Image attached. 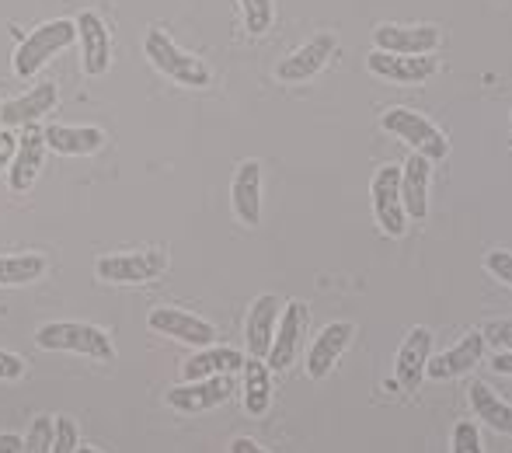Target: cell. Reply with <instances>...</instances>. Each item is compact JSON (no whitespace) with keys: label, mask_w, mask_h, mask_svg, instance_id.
Listing matches in <instances>:
<instances>
[{"label":"cell","mask_w":512,"mask_h":453,"mask_svg":"<svg viewBox=\"0 0 512 453\" xmlns=\"http://www.w3.org/2000/svg\"><path fill=\"white\" fill-rule=\"evenodd\" d=\"M35 345L46 352H74V356H88L98 363L115 359L112 335L88 321H49L35 332Z\"/></svg>","instance_id":"obj_1"},{"label":"cell","mask_w":512,"mask_h":453,"mask_svg":"<svg viewBox=\"0 0 512 453\" xmlns=\"http://www.w3.org/2000/svg\"><path fill=\"white\" fill-rule=\"evenodd\" d=\"M70 42H77V21H70V18L42 21V25L32 28V32L21 39V46L14 49V56H11L14 77L28 81V77L39 74L56 53H63Z\"/></svg>","instance_id":"obj_2"},{"label":"cell","mask_w":512,"mask_h":453,"mask_svg":"<svg viewBox=\"0 0 512 453\" xmlns=\"http://www.w3.org/2000/svg\"><path fill=\"white\" fill-rule=\"evenodd\" d=\"M143 56H147L164 77L182 84V88H209V81H213L206 60L185 53L164 28H150L147 39H143Z\"/></svg>","instance_id":"obj_3"},{"label":"cell","mask_w":512,"mask_h":453,"mask_svg":"<svg viewBox=\"0 0 512 453\" xmlns=\"http://www.w3.org/2000/svg\"><path fill=\"white\" fill-rule=\"evenodd\" d=\"M380 126H384L391 136H398L401 143H408L411 154L429 157L432 164L446 161V154H450V143H446V136L439 133L436 122H429L425 115H418L415 109H405V105H398V109H387L384 115H380Z\"/></svg>","instance_id":"obj_4"},{"label":"cell","mask_w":512,"mask_h":453,"mask_svg":"<svg viewBox=\"0 0 512 453\" xmlns=\"http://www.w3.org/2000/svg\"><path fill=\"white\" fill-rule=\"evenodd\" d=\"M164 272H168V255L161 248L119 251V255H102L95 262L98 283H112V286H143V283H154Z\"/></svg>","instance_id":"obj_5"},{"label":"cell","mask_w":512,"mask_h":453,"mask_svg":"<svg viewBox=\"0 0 512 453\" xmlns=\"http://www.w3.org/2000/svg\"><path fill=\"white\" fill-rule=\"evenodd\" d=\"M370 196H373V217H377L380 230H384L387 237L405 234L408 213H405V203H401V168L398 164H384V168L373 171Z\"/></svg>","instance_id":"obj_6"},{"label":"cell","mask_w":512,"mask_h":453,"mask_svg":"<svg viewBox=\"0 0 512 453\" xmlns=\"http://www.w3.org/2000/svg\"><path fill=\"white\" fill-rule=\"evenodd\" d=\"M147 328L164 335V339L196 345V349H206V345L216 342V328L206 318H199V314L182 311V307H154L147 314Z\"/></svg>","instance_id":"obj_7"},{"label":"cell","mask_w":512,"mask_h":453,"mask_svg":"<svg viewBox=\"0 0 512 453\" xmlns=\"http://www.w3.org/2000/svg\"><path fill=\"white\" fill-rule=\"evenodd\" d=\"M335 49H338L335 32H317V35H310L304 46L293 49V53L286 56V60H279L276 77L283 84H304V81L317 77L324 67H328V60L335 56Z\"/></svg>","instance_id":"obj_8"},{"label":"cell","mask_w":512,"mask_h":453,"mask_svg":"<svg viewBox=\"0 0 512 453\" xmlns=\"http://www.w3.org/2000/svg\"><path fill=\"white\" fill-rule=\"evenodd\" d=\"M77 42H81V70L88 77H105L112 67V32L98 11L77 14Z\"/></svg>","instance_id":"obj_9"},{"label":"cell","mask_w":512,"mask_h":453,"mask_svg":"<svg viewBox=\"0 0 512 453\" xmlns=\"http://www.w3.org/2000/svg\"><path fill=\"white\" fill-rule=\"evenodd\" d=\"M373 42L380 53H401V56H432L443 46V32L436 25H377Z\"/></svg>","instance_id":"obj_10"},{"label":"cell","mask_w":512,"mask_h":453,"mask_svg":"<svg viewBox=\"0 0 512 453\" xmlns=\"http://www.w3.org/2000/svg\"><path fill=\"white\" fill-rule=\"evenodd\" d=\"M307 328H310L307 304L290 300V304L283 307V314H279V335L272 339V349H269V356H265V366H269V370H286V366H293L300 345H304V339H307Z\"/></svg>","instance_id":"obj_11"},{"label":"cell","mask_w":512,"mask_h":453,"mask_svg":"<svg viewBox=\"0 0 512 453\" xmlns=\"http://www.w3.org/2000/svg\"><path fill=\"white\" fill-rule=\"evenodd\" d=\"M42 161H46V136L35 126H21V136L14 140V157L7 164V185L11 192H28L35 185L42 171Z\"/></svg>","instance_id":"obj_12"},{"label":"cell","mask_w":512,"mask_h":453,"mask_svg":"<svg viewBox=\"0 0 512 453\" xmlns=\"http://www.w3.org/2000/svg\"><path fill=\"white\" fill-rule=\"evenodd\" d=\"M230 394H234V384H230V373H223V377L185 380V384L171 387L168 405L182 415H199V412H209V408L227 405Z\"/></svg>","instance_id":"obj_13"},{"label":"cell","mask_w":512,"mask_h":453,"mask_svg":"<svg viewBox=\"0 0 512 453\" xmlns=\"http://www.w3.org/2000/svg\"><path fill=\"white\" fill-rule=\"evenodd\" d=\"M366 70H370L373 77H380V81L422 84L439 70V60H436V53L432 56H401V53H380V49H373V53L366 56Z\"/></svg>","instance_id":"obj_14"},{"label":"cell","mask_w":512,"mask_h":453,"mask_svg":"<svg viewBox=\"0 0 512 453\" xmlns=\"http://www.w3.org/2000/svg\"><path fill=\"white\" fill-rule=\"evenodd\" d=\"M429 352H432V332L429 328H411L398 349V359H394V384L405 394H415L418 384L425 380V366H429Z\"/></svg>","instance_id":"obj_15"},{"label":"cell","mask_w":512,"mask_h":453,"mask_svg":"<svg viewBox=\"0 0 512 453\" xmlns=\"http://www.w3.org/2000/svg\"><path fill=\"white\" fill-rule=\"evenodd\" d=\"M230 206L244 227L262 224V164L258 161L237 164L234 185H230Z\"/></svg>","instance_id":"obj_16"},{"label":"cell","mask_w":512,"mask_h":453,"mask_svg":"<svg viewBox=\"0 0 512 453\" xmlns=\"http://www.w3.org/2000/svg\"><path fill=\"white\" fill-rule=\"evenodd\" d=\"M485 335L481 332H467L464 339L457 345H450L446 352H439V356H429V366H425V377L432 380H453V377H464V373H471L474 366L481 363V356H485Z\"/></svg>","instance_id":"obj_17"},{"label":"cell","mask_w":512,"mask_h":453,"mask_svg":"<svg viewBox=\"0 0 512 453\" xmlns=\"http://www.w3.org/2000/svg\"><path fill=\"white\" fill-rule=\"evenodd\" d=\"M352 335H356V325H349V321H335V325H324L321 335H317L314 342H310L307 349V377L310 380H324L331 370H335V363L342 359L345 345L352 342Z\"/></svg>","instance_id":"obj_18"},{"label":"cell","mask_w":512,"mask_h":453,"mask_svg":"<svg viewBox=\"0 0 512 453\" xmlns=\"http://www.w3.org/2000/svg\"><path fill=\"white\" fill-rule=\"evenodd\" d=\"M56 102H60L56 84H35L25 95L7 98V102L0 105V126H32L35 119L53 112Z\"/></svg>","instance_id":"obj_19"},{"label":"cell","mask_w":512,"mask_h":453,"mask_svg":"<svg viewBox=\"0 0 512 453\" xmlns=\"http://www.w3.org/2000/svg\"><path fill=\"white\" fill-rule=\"evenodd\" d=\"M429 178H432V161L422 154H411L401 164V203L411 220L429 217Z\"/></svg>","instance_id":"obj_20"},{"label":"cell","mask_w":512,"mask_h":453,"mask_svg":"<svg viewBox=\"0 0 512 453\" xmlns=\"http://www.w3.org/2000/svg\"><path fill=\"white\" fill-rule=\"evenodd\" d=\"M42 136H46V150L60 157H88L102 150L105 143V129L98 126H60V122H53V126L42 129Z\"/></svg>","instance_id":"obj_21"},{"label":"cell","mask_w":512,"mask_h":453,"mask_svg":"<svg viewBox=\"0 0 512 453\" xmlns=\"http://www.w3.org/2000/svg\"><path fill=\"white\" fill-rule=\"evenodd\" d=\"M279 311H283V304H279V297H272V293H262V297L251 304V311H248V349L255 359L269 356L272 339H276V328H279Z\"/></svg>","instance_id":"obj_22"},{"label":"cell","mask_w":512,"mask_h":453,"mask_svg":"<svg viewBox=\"0 0 512 453\" xmlns=\"http://www.w3.org/2000/svg\"><path fill=\"white\" fill-rule=\"evenodd\" d=\"M244 370V356L237 349H227V345H206L199 349L192 359H185L182 366V380H209V377H223V373Z\"/></svg>","instance_id":"obj_23"},{"label":"cell","mask_w":512,"mask_h":453,"mask_svg":"<svg viewBox=\"0 0 512 453\" xmlns=\"http://www.w3.org/2000/svg\"><path fill=\"white\" fill-rule=\"evenodd\" d=\"M467 398H471L474 415H478L485 426H492L495 433H502V436H512V405L502 401L485 380H474V384L467 387Z\"/></svg>","instance_id":"obj_24"},{"label":"cell","mask_w":512,"mask_h":453,"mask_svg":"<svg viewBox=\"0 0 512 453\" xmlns=\"http://www.w3.org/2000/svg\"><path fill=\"white\" fill-rule=\"evenodd\" d=\"M272 408V380L265 359H244V412L265 415Z\"/></svg>","instance_id":"obj_25"},{"label":"cell","mask_w":512,"mask_h":453,"mask_svg":"<svg viewBox=\"0 0 512 453\" xmlns=\"http://www.w3.org/2000/svg\"><path fill=\"white\" fill-rule=\"evenodd\" d=\"M49 262L46 255H0V286H28V283H39L46 276Z\"/></svg>","instance_id":"obj_26"},{"label":"cell","mask_w":512,"mask_h":453,"mask_svg":"<svg viewBox=\"0 0 512 453\" xmlns=\"http://www.w3.org/2000/svg\"><path fill=\"white\" fill-rule=\"evenodd\" d=\"M241 4V14H244V28L251 35H265L276 21V4L272 0H237Z\"/></svg>","instance_id":"obj_27"},{"label":"cell","mask_w":512,"mask_h":453,"mask_svg":"<svg viewBox=\"0 0 512 453\" xmlns=\"http://www.w3.org/2000/svg\"><path fill=\"white\" fill-rule=\"evenodd\" d=\"M53 419L49 415H39V419L28 426V433L21 436V450L18 453H49V447H53Z\"/></svg>","instance_id":"obj_28"},{"label":"cell","mask_w":512,"mask_h":453,"mask_svg":"<svg viewBox=\"0 0 512 453\" xmlns=\"http://www.w3.org/2000/svg\"><path fill=\"white\" fill-rule=\"evenodd\" d=\"M56 433H53V447H49V453H77V422L70 419V415H60V419H53Z\"/></svg>","instance_id":"obj_29"},{"label":"cell","mask_w":512,"mask_h":453,"mask_svg":"<svg viewBox=\"0 0 512 453\" xmlns=\"http://www.w3.org/2000/svg\"><path fill=\"white\" fill-rule=\"evenodd\" d=\"M453 453H481V433L474 422H457L453 426Z\"/></svg>","instance_id":"obj_30"},{"label":"cell","mask_w":512,"mask_h":453,"mask_svg":"<svg viewBox=\"0 0 512 453\" xmlns=\"http://www.w3.org/2000/svg\"><path fill=\"white\" fill-rule=\"evenodd\" d=\"M485 269L492 272L499 283H506V286H512V251H488L485 255Z\"/></svg>","instance_id":"obj_31"},{"label":"cell","mask_w":512,"mask_h":453,"mask_svg":"<svg viewBox=\"0 0 512 453\" xmlns=\"http://www.w3.org/2000/svg\"><path fill=\"white\" fill-rule=\"evenodd\" d=\"M481 335L499 352H512V321H488V325L481 328Z\"/></svg>","instance_id":"obj_32"},{"label":"cell","mask_w":512,"mask_h":453,"mask_svg":"<svg viewBox=\"0 0 512 453\" xmlns=\"http://www.w3.org/2000/svg\"><path fill=\"white\" fill-rule=\"evenodd\" d=\"M21 377H25V359L0 349V380H21Z\"/></svg>","instance_id":"obj_33"},{"label":"cell","mask_w":512,"mask_h":453,"mask_svg":"<svg viewBox=\"0 0 512 453\" xmlns=\"http://www.w3.org/2000/svg\"><path fill=\"white\" fill-rule=\"evenodd\" d=\"M230 453H269L265 447H258L255 440H248V436H237L234 443H230Z\"/></svg>","instance_id":"obj_34"},{"label":"cell","mask_w":512,"mask_h":453,"mask_svg":"<svg viewBox=\"0 0 512 453\" xmlns=\"http://www.w3.org/2000/svg\"><path fill=\"white\" fill-rule=\"evenodd\" d=\"M492 370L512 377V352H495V356H492Z\"/></svg>","instance_id":"obj_35"},{"label":"cell","mask_w":512,"mask_h":453,"mask_svg":"<svg viewBox=\"0 0 512 453\" xmlns=\"http://www.w3.org/2000/svg\"><path fill=\"white\" fill-rule=\"evenodd\" d=\"M11 157H14V140L7 133H0V171L11 164Z\"/></svg>","instance_id":"obj_36"},{"label":"cell","mask_w":512,"mask_h":453,"mask_svg":"<svg viewBox=\"0 0 512 453\" xmlns=\"http://www.w3.org/2000/svg\"><path fill=\"white\" fill-rule=\"evenodd\" d=\"M18 450H21V436L0 433V453H18Z\"/></svg>","instance_id":"obj_37"},{"label":"cell","mask_w":512,"mask_h":453,"mask_svg":"<svg viewBox=\"0 0 512 453\" xmlns=\"http://www.w3.org/2000/svg\"><path fill=\"white\" fill-rule=\"evenodd\" d=\"M77 453H98L95 447H77Z\"/></svg>","instance_id":"obj_38"}]
</instances>
